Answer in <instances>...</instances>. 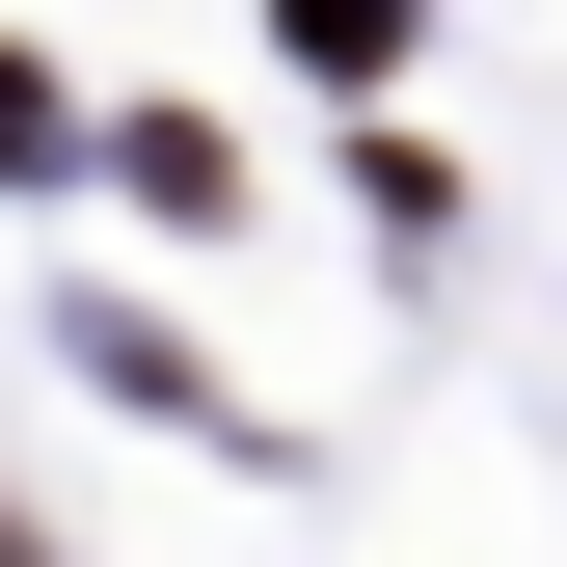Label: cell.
Returning a JSON list of instances; mask_svg holds the SVG:
<instances>
[{"mask_svg": "<svg viewBox=\"0 0 567 567\" xmlns=\"http://www.w3.org/2000/svg\"><path fill=\"white\" fill-rule=\"evenodd\" d=\"M298 54H324V82H379V54H405V0H298Z\"/></svg>", "mask_w": 567, "mask_h": 567, "instance_id": "cell-1", "label": "cell"}]
</instances>
